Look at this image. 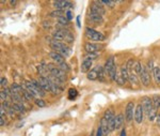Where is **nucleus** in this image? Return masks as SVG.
<instances>
[{"label":"nucleus","instance_id":"obj_44","mask_svg":"<svg viewBox=\"0 0 160 136\" xmlns=\"http://www.w3.org/2000/svg\"><path fill=\"white\" fill-rule=\"evenodd\" d=\"M121 136H126V131H125V129H123V130H122V133H121Z\"/></svg>","mask_w":160,"mask_h":136},{"label":"nucleus","instance_id":"obj_29","mask_svg":"<svg viewBox=\"0 0 160 136\" xmlns=\"http://www.w3.org/2000/svg\"><path fill=\"white\" fill-rule=\"evenodd\" d=\"M22 96H24V99H25L26 101H29V102H30V101H32V100H34V98H35V96H32V94H31V93L29 92L28 90H24Z\"/></svg>","mask_w":160,"mask_h":136},{"label":"nucleus","instance_id":"obj_30","mask_svg":"<svg viewBox=\"0 0 160 136\" xmlns=\"http://www.w3.org/2000/svg\"><path fill=\"white\" fill-rule=\"evenodd\" d=\"M98 57V53H89L88 55L84 57V60H89V61H92L94 59H96Z\"/></svg>","mask_w":160,"mask_h":136},{"label":"nucleus","instance_id":"obj_2","mask_svg":"<svg viewBox=\"0 0 160 136\" xmlns=\"http://www.w3.org/2000/svg\"><path fill=\"white\" fill-rule=\"evenodd\" d=\"M47 68L49 70V73L51 76L58 78V79H60L61 81H64L65 79H66V73H65L64 71H62L61 69L57 68L55 64L48 63V64H47Z\"/></svg>","mask_w":160,"mask_h":136},{"label":"nucleus","instance_id":"obj_4","mask_svg":"<svg viewBox=\"0 0 160 136\" xmlns=\"http://www.w3.org/2000/svg\"><path fill=\"white\" fill-rule=\"evenodd\" d=\"M90 13H92V14H97V15H100V16L104 15V14H105V9L102 8V1H94V3L91 4Z\"/></svg>","mask_w":160,"mask_h":136},{"label":"nucleus","instance_id":"obj_32","mask_svg":"<svg viewBox=\"0 0 160 136\" xmlns=\"http://www.w3.org/2000/svg\"><path fill=\"white\" fill-rule=\"evenodd\" d=\"M148 117V120L149 121H154L156 118H157V109H153V110L149 113V115L147 116Z\"/></svg>","mask_w":160,"mask_h":136},{"label":"nucleus","instance_id":"obj_42","mask_svg":"<svg viewBox=\"0 0 160 136\" xmlns=\"http://www.w3.org/2000/svg\"><path fill=\"white\" fill-rule=\"evenodd\" d=\"M0 125H1V127L4 125V118H0Z\"/></svg>","mask_w":160,"mask_h":136},{"label":"nucleus","instance_id":"obj_24","mask_svg":"<svg viewBox=\"0 0 160 136\" xmlns=\"http://www.w3.org/2000/svg\"><path fill=\"white\" fill-rule=\"evenodd\" d=\"M142 70H143V65L140 61H135V64H133V71L137 73V74L140 76V74L142 73Z\"/></svg>","mask_w":160,"mask_h":136},{"label":"nucleus","instance_id":"obj_7","mask_svg":"<svg viewBox=\"0 0 160 136\" xmlns=\"http://www.w3.org/2000/svg\"><path fill=\"white\" fill-rule=\"evenodd\" d=\"M142 106H143V109H144V113L146 115H149L153 109H154V106H153V100L148 96H144L143 98V101H142Z\"/></svg>","mask_w":160,"mask_h":136},{"label":"nucleus","instance_id":"obj_19","mask_svg":"<svg viewBox=\"0 0 160 136\" xmlns=\"http://www.w3.org/2000/svg\"><path fill=\"white\" fill-rule=\"evenodd\" d=\"M128 81H129L131 84H133V85H138L139 84L138 75H137V73H135L133 70H131V71L129 72V77H128Z\"/></svg>","mask_w":160,"mask_h":136},{"label":"nucleus","instance_id":"obj_27","mask_svg":"<svg viewBox=\"0 0 160 136\" xmlns=\"http://www.w3.org/2000/svg\"><path fill=\"white\" fill-rule=\"evenodd\" d=\"M13 109L16 111H18V113H24L25 111V107H24V105H22L20 103H14L12 105Z\"/></svg>","mask_w":160,"mask_h":136},{"label":"nucleus","instance_id":"obj_6","mask_svg":"<svg viewBox=\"0 0 160 136\" xmlns=\"http://www.w3.org/2000/svg\"><path fill=\"white\" fill-rule=\"evenodd\" d=\"M104 48V45L98 43H86L84 44V50L88 54L89 53H98L99 50Z\"/></svg>","mask_w":160,"mask_h":136},{"label":"nucleus","instance_id":"obj_41","mask_svg":"<svg viewBox=\"0 0 160 136\" xmlns=\"http://www.w3.org/2000/svg\"><path fill=\"white\" fill-rule=\"evenodd\" d=\"M96 136H104L102 135V127H99L98 130H97V133H96Z\"/></svg>","mask_w":160,"mask_h":136},{"label":"nucleus","instance_id":"obj_40","mask_svg":"<svg viewBox=\"0 0 160 136\" xmlns=\"http://www.w3.org/2000/svg\"><path fill=\"white\" fill-rule=\"evenodd\" d=\"M154 68L155 67H153V60H149L148 61V63H147V70H149V72L151 71H154Z\"/></svg>","mask_w":160,"mask_h":136},{"label":"nucleus","instance_id":"obj_33","mask_svg":"<svg viewBox=\"0 0 160 136\" xmlns=\"http://www.w3.org/2000/svg\"><path fill=\"white\" fill-rule=\"evenodd\" d=\"M115 81H116V83L119 84V85H125V83H126L121 73L116 74V78H115Z\"/></svg>","mask_w":160,"mask_h":136},{"label":"nucleus","instance_id":"obj_39","mask_svg":"<svg viewBox=\"0 0 160 136\" xmlns=\"http://www.w3.org/2000/svg\"><path fill=\"white\" fill-rule=\"evenodd\" d=\"M0 98H1V101H2V102H6V93L4 92V90H2V91L0 92Z\"/></svg>","mask_w":160,"mask_h":136},{"label":"nucleus","instance_id":"obj_14","mask_svg":"<svg viewBox=\"0 0 160 136\" xmlns=\"http://www.w3.org/2000/svg\"><path fill=\"white\" fill-rule=\"evenodd\" d=\"M100 127H102V135H104V136H107L108 134L110 133L108 121L106 120V119L104 117L102 118V121H100Z\"/></svg>","mask_w":160,"mask_h":136},{"label":"nucleus","instance_id":"obj_28","mask_svg":"<svg viewBox=\"0 0 160 136\" xmlns=\"http://www.w3.org/2000/svg\"><path fill=\"white\" fill-rule=\"evenodd\" d=\"M68 23H69V21H68L65 16H62V17H59L58 18V24L59 25L63 26V27H66V26H68Z\"/></svg>","mask_w":160,"mask_h":136},{"label":"nucleus","instance_id":"obj_23","mask_svg":"<svg viewBox=\"0 0 160 136\" xmlns=\"http://www.w3.org/2000/svg\"><path fill=\"white\" fill-rule=\"evenodd\" d=\"M65 13L66 12H64V10H55L53 12H50L49 15L51 16V17H57V18H59V17L65 16Z\"/></svg>","mask_w":160,"mask_h":136},{"label":"nucleus","instance_id":"obj_25","mask_svg":"<svg viewBox=\"0 0 160 136\" xmlns=\"http://www.w3.org/2000/svg\"><path fill=\"white\" fill-rule=\"evenodd\" d=\"M114 117H115V116H114V113H113V110H112L111 108L110 109H107V111L105 113V116H104V118H105L108 122H109L111 119H113Z\"/></svg>","mask_w":160,"mask_h":136},{"label":"nucleus","instance_id":"obj_35","mask_svg":"<svg viewBox=\"0 0 160 136\" xmlns=\"http://www.w3.org/2000/svg\"><path fill=\"white\" fill-rule=\"evenodd\" d=\"M34 102H35V104H36L39 107H45V106H46V102L42 99H35Z\"/></svg>","mask_w":160,"mask_h":136},{"label":"nucleus","instance_id":"obj_1","mask_svg":"<svg viewBox=\"0 0 160 136\" xmlns=\"http://www.w3.org/2000/svg\"><path fill=\"white\" fill-rule=\"evenodd\" d=\"M104 69H105L106 74L109 76L111 81H115V78H116V65H115V61H114V57H109L107 59Z\"/></svg>","mask_w":160,"mask_h":136},{"label":"nucleus","instance_id":"obj_11","mask_svg":"<svg viewBox=\"0 0 160 136\" xmlns=\"http://www.w3.org/2000/svg\"><path fill=\"white\" fill-rule=\"evenodd\" d=\"M53 6L55 10H64L66 8H73V3L69 1H63V0H58V1H53Z\"/></svg>","mask_w":160,"mask_h":136},{"label":"nucleus","instance_id":"obj_34","mask_svg":"<svg viewBox=\"0 0 160 136\" xmlns=\"http://www.w3.org/2000/svg\"><path fill=\"white\" fill-rule=\"evenodd\" d=\"M102 6H108L109 8H113L115 6V1H111V0H102Z\"/></svg>","mask_w":160,"mask_h":136},{"label":"nucleus","instance_id":"obj_22","mask_svg":"<svg viewBox=\"0 0 160 136\" xmlns=\"http://www.w3.org/2000/svg\"><path fill=\"white\" fill-rule=\"evenodd\" d=\"M153 75H154V78H155L156 84H160V67L159 65H156V67L154 68Z\"/></svg>","mask_w":160,"mask_h":136},{"label":"nucleus","instance_id":"obj_20","mask_svg":"<svg viewBox=\"0 0 160 136\" xmlns=\"http://www.w3.org/2000/svg\"><path fill=\"white\" fill-rule=\"evenodd\" d=\"M86 77H88V79H90V81H96V79H98V73H97V69L94 68L93 70H91V71L88 73Z\"/></svg>","mask_w":160,"mask_h":136},{"label":"nucleus","instance_id":"obj_8","mask_svg":"<svg viewBox=\"0 0 160 136\" xmlns=\"http://www.w3.org/2000/svg\"><path fill=\"white\" fill-rule=\"evenodd\" d=\"M66 33H67V30L64 29V28H60V29H57L53 33V40L59 41V42H62V41H65V38H66Z\"/></svg>","mask_w":160,"mask_h":136},{"label":"nucleus","instance_id":"obj_3","mask_svg":"<svg viewBox=\"0 0 160 136\" xmlns=\"http://www.w3.org/2000/svg\"><path fill=\"white\" fill-rule=\"evenodd\" d=\"M86 34L91 41H95V42H102L106 40V37L102 32H99L97 30H94L92 28L86 27Z\"/></svg>","mask_w":160,"mask_h":136},{"label":"nucleus","instance_id":"obj_9","mask_svg":"<svg viewBox=\"0 0 160 136\" xmlns=\"http://www.w3.org/2000/svg\"><path fill=\"white\" fill-rule=\"evenodd\" d=\"M143 114H144L143 106L141 104H138V105L135 106V121L138 124L142 123V121H143Z\"/></svg>","mask_w":160,"mask_h":136},{"label":"nucleus","instance_id":"obj_38","mask_svg":"<svg viewBox=\"0 0 160 136\" xmlns=\"http://www.w3.org/2000/svg\"><path fill=\"white\" fill-rule=\"evenodd\" d=\"M65 17H66L68 21H71V19L73 18V12H72V11H69V10H68V11H66V13H65Z\"/></svg>","mask_w":160,"mask_h":136},{"label":"nucleus","instance_id":"obj_37","mask_svg":"<svg viewBox=\"0 0 160 136\" xmlns=\"http://www.w3.org/2000/svg\"><path fill=\"white\" fill-rule=\"evenodd\" d=\"M0 85H1V87H4V88H6V85H8V79H6V77H1V79H0Z\"/></svg>","mask_w":160,"mask_h":136},{"label":"nucleus","instance_id":"obj_43","mask_svg":"<svg viewBox=\"0 0 160 136\" xmlns=\"http://www.w3.org/2000/svg\"><path fill=\"white\" fill-rule=\"evenodd\" d=\"M10 3H11V6H16V4H17V1H16V0H12V1H10Z\"/></svg>","mask_w":160,"mask_h":136},{"label":"nucleus","instance_id":"obj_17","mask_svg":"<svg viewBox=\"0 0 160 136\" xmlns=\"http://www.w3.org/2000/svg\"><path fill=\"white\" fill-rule=\"evenodd\" d=\"M124 123V116L123 114H119L115 116V130H119L122 127Z\"/></svg>","mask_w":160,"mask_h":136},{"label":"nucleus","instance_id":"obj_13","mask_svg":"<svg viewBox=\"0 0 160 136\" xmlns=\"http://www.w3.org/2000/svg\"><path fill=\"white\" fill-rule=\"evenodd\" d=\"M49 45H50V47H51V50H53V52L59 53V52H60V50H61L66 44L63 43V42H59V41L53 40L49 42Z\"/></svg>","mask_w":160,"mask_h":136},{"label":"nucleus","instance_id":"obj_21","mask_svg":"<svg viewBox=\"0 0 160 136\" xmlns=\"http://www.w3.org/2000/svg\"><path fill=\"white\" fill-rule=\"evenodd\" d=\"M96 69H97V73H98V81H105V76L107 75L105 72V69L102 68V67H100V65H97Z\"/></svg>","mask_w":160,"mask_h":136},{"label":"nucleus","instance_id":"obj_12","mask_svg":"<svg viewBox=\"0 0 160 136\" xmlns=\"http://www.w3.org/2000/svg\"><path fill=\"white\" fill-rule=\"evenodd\" d=\"M49 57L53 59V61L57 62L58 64H61L63 62H65V58L61 55L60 53H57V52H50L49 53Z\"/></svg>","mask_w":160,"mask_h":136},{"label":"nucleus","instance_id":"obj_31","mask_svg":"<svg viewBox=\"0 0 160 136\" xmlns=\"http://www.w3.org/2000/svg\"><path fill=\"white\" fill-rule=\"evenodd\" d=\"M78 92H77V90L76 89H73V88H71V89L68 90V99H71V100H74L76 96H77Z\"/></svg>","mask_w":160,"mask_h":136},{"label":"nucleus","instance_id":"obj_26","mask_svg":"<svg viewBox=\"0 0 160 136\" xmlns=\"http://www.w3.org/2000/svg\"><path fill=\"white\" fill-rule=\"evenodd\" d=\"M153 106H154L155 109H158L160 107V96H153Z\"/></svg>","mask_w":160,"mask_h":136},{"label":"nucleus","instance_id":"obj_45","mask_svg":"<svg viewBox=\"0 0 160 136\" xmlns=\"http://www.w3.org/2000/svg\"><path fill=\"white\" fill-rule=\"evenodd\" d=\"M156 120H157L158 124H160V114L157 115V118H156Z\"/></svg>","mask_w":160,"mask_h":136},{"label":"nucleus","instance_id":"obj_10","mask_svg":"<svg viewBox=\"0 0 160 136\" xmlns=\"http://www.w3.org/2000/svg\"><path fill=\"white\" fill-rule=\"evenodd\" d=\"M140 79H141V83L144 85V86H148L149 85V81H151V77H149V72H148L147 68L146 67H143V70H142V73L140 74Z\"/></svg>","mask_w":160,"mask_h":136},{"label":"nucleus","instance_id":"obj_16","mask_svg":"<svg viewBox=\"0 0 160 136\" xmlns=\"http://www.w3.org/2000/svg\"><path fill=\"white\" fill-rule=\"evenodd\" d=\"M91 67H92V61H89V60H83L80 70H81V72H82V73H86V72L89 73Z\"/></svg>","mask_w":160,"mask_h":136},{"label":"nucleus","instance_id":"obj_18","mask_svg":"<svg viewBox=\"0 0 160 136\" xmlns=\"http://www.w3.org/2000/svg\"><path fill=\"white\" fill-rule=\"evenodd\" d=\"M11 91L12 93H16V94H19V93L24 92V90H22V85H19V84H16V83H13L11 85Z\"/></svg>","mask_w":160,"mask_h":136},{"label":"nucleus","instance_id":"obj_15","mask_svg":"<svg viewBox=\"0 0 160 136\" xmlns=\"http://www.w3.org/2000/svg\"><path fill=\"white\" fill-rule=\"evenodd\" d=\"M89 18H90V21H91V22L95 23V24H97V25H100V24L104 22L102 16L97 15V14H92V13H90Z\"/></svg>","mask_w":160,"mask_h":136},{"label":"nucleus","instance_id":"obj_36","mask_svg":"<svg viewBox=\"0 0 160 136\" xmlns=\"http://www.w3.org/2000/svg\"><path fill=\"white\" fill-rule=\"evenodd\" d=\"M59 69H61L62 71H64L65 73H66L67 71H69V67L66 64V62H63V63H61V64H59Z\"/></svg>","mask_w":160,"mask_h":136},{"label":"nucleus","instance_id":"obj_5","mask_svg":"<svg viewBox=\"0 0 160 136\" xmlns=\"http://www.w3.org/2000/svg\"><path fill=\"white\" fill-rule=\"evenodd\" d=\"M135 104L133 102H129L126 105V108H125V119H126L127 122H130V121L135 119Z\"/></svg>","mask_w":160,"mask_h":136}]
</instances>
